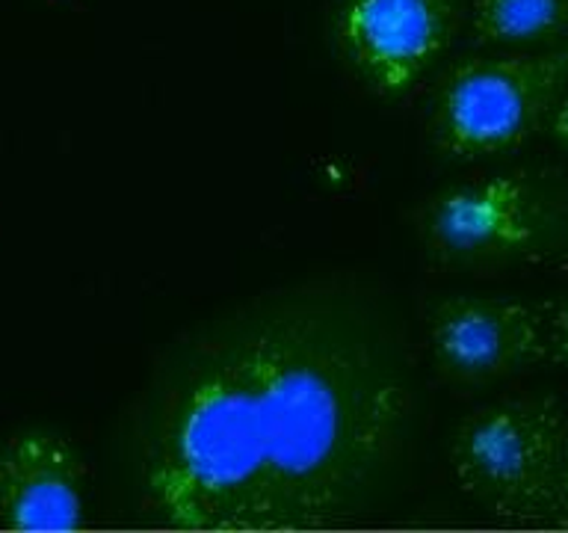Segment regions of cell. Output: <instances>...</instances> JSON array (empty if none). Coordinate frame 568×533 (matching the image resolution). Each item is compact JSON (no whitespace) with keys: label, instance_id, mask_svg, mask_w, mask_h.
Here are the masks:
<instances>
[{"label":"cell","instance_id":"obj_1","mask_svg":"<svg viewBox=\"0 0 568 533\" xmlns=\"http://www.w3.org/2000/svg\"><path fill=\"white\" fill-rule=\"evenodd\" d=\"M412 421L388 296L358 279L284 284L163 353L133 415V501L178 531L332 527L388 486Z\"/></svg>","mask_w":568,"mask_h":533},{"label":"cell","instance_id":"obj_2","mask_svg":"<svg viewBox=\"0 0 568 533\" xmlns=\"http://www.w3.org/2000/svg\"><path fill=\"white\" fill-rule=\"evenodd\" d=\"M435 270L470 275L568 266V172L506 167L438 187L415 213Z\"/></svg>","mask_w":568,"mask_h":533},{"label":"cell","instance_id":"obj_3","mask_svg":"<svg viewBox=\"0 0 568 533\" xmlns=\"http://www.w3.org/2000/svg\"><path fill=\"white\" fill-rule=\"evenodd\" d=\"M450 474L470 504L527 527H568V412L554 398H504L456 424Z\"/></svg>","mask_w":568,"mask_h":533},{"label":"cell","instance_id":"obj_4","mask_svg":"<svg viewBox=\"0 0 568 533\" xmlns=\"http://www.w3.org/2000/svg\"><path fill=\"white\" fill-rule=\"evenodd\" d=\"M566 89L568 42L462 57L435 87L433 149L456 163L518 149L548 122Z\"/></svg>","mask_w":568,"mask_h":533},{"label":"cell","instance_id":"obj_5","mask_svg":"<svg viewBox=\"0 0 568 533\" xmlns=\"http://www.w3.org/2000/svg\"><path fill=\"white\" fill-rule=\"evenodd\" d=\"M465 0H337L332 42L371 95H408L450 51Z\"/></svg>","mask_w":568,"mask_h":533},{"label":"cell","instance_id":"obj_6","mask_svg":"<svg viewBox=\"0 0 568 533\" xmlns=\"http://www.w3.org/2000/svg\"><path fill=\"white\" fill-rule=\"evenodd\" d=\"M424 332L435 371L453 385H488L548 359V309L509 296H442Z\"/></svg>","mask_w":568,"mask_h":533},{"label":"cell","instance_id":"obj_7","mask_svg":"<svg viewBox=\"0 0 568 533\" xmlns=\"http://www.w3.org/2000/svg\"><path fill=\"white\" fill-rule=\"evenodd\" d=\"M0 522L12 531L83 524V462L69 439L21 430L0 447Z\"/></svg>","mask_w":568,"mask_h":533},{"label":"cell","instance_id":"obj_8","mask_svg":"<svg viewBox=\"0 0 568 533\" xmlns=\"http://www.w3.org/2000/svg\"><path fill=\"white\" fill-rule=\"evenodd\" d=\"M468 16L483 48H541L568 33V0H470Z\"/></svg>","mask_w":568,"mask_h":533},{"label":"cell","instance_id":"obj_9","mask_svg":"<svg viewBox=\"0 0 568 533\" xmlns=\"http://www.w3.org/2000/svg\"><path fill=\"white\" fill-rule=\"evenodd\" d=\"M548 359L568 371V296L548 309Z\"/></svg>","mask_w":568,"mask_h":533},{"label":"cell","instance_id":"obj_10","mask_svg":"<svg viewBox=\"0 0 568 533\" xmlns=\"http://www.w3.org/2000/svg\"><path fill=\"white\" fill-rule=\"evenodd\" d=\"M548 128L550 137H554L562 149H568V89L566 95L559 98V104L554 107V113H550L548 119Z\"/></svg>","mask_w":568,"mask_h":533}]
</instances>
